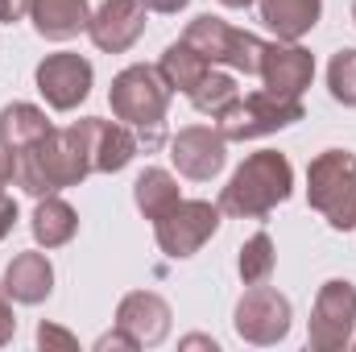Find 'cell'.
<instances>
[{
	"mask_svg": "<svg viewBox=\"0 0 356 352\" xmlns=\"http://www.w3.org/2000/svg\"><path fill=\"white\" fill-rule=\"evenodd\" d=\"M38 344H42V349H75L79 340H75L71 332L54 328V323H42V328H38Z\"/></svg>",
	"mask_w": 356,
	"mask_h": 352,
	"instance_id": "484cf974",
	"label": "cell"
},
{
	"mask_svg": "<svg viewBox=\"0 0 356 352\" xmlns=\"http://www.w3.org/2000/svg\"><path fill=\"white\" fill-rule=\"evenodd\" d=\"M50 129H54V125L46 120V112H42L38 104H21V99H17V104L0 108V141H4L13 154L38 145Z\"/></svg>",
	"mask_w": 356,
	"mask_h": 352,
	"instance_id": "ffe728a7",
	"label": "cell"
},
{
	"mask_svg": "<svg viewBox=\"0 0 356 352\" xmlns=\"http://www.w3.org/2000/svg\"><path fill=\"white\" fill-rule=\"evenodd\" d=\"M149 13H162V17H170V13H178V8H186L191 0H141Z\"/></svg>",
	"mask_w": 356,
	"mask_h": 352,
	"instance_id": "1f68e13d",
	"label": "cell"
},
{
	"mask_svg": "<svg viewBox=\"0 0 356 352\" xmlns=\"http://www.w3.org/2000/svg\"><path fill=\"white\" fill-rule=\"evenodd\" d=\"M273 265H277V253H273L269 232H253V237L241 245V257H236L241 282H245V286H261V282H269Z\"/></svg>",
	"mask_w": 356,
	"mask_h": 352,
	"instance_id": "603a6c76",
	"label": "cell"
},
{
	"mask_svg": "<svg viewBox=\"0 0 356 352\" xmlns=\"http://www.w3.org/2000/svg\"><path fill=\"white\" fill-rule=\"evenodd\" d=\"M294 120H302V99L273 95V91H249V95H236L216 116V129L224 133V141H257L277 129H290Z\"/></svg>",
	"mask_w": 356,
	"mask_h": 352,
	"instance_id": "8992f818",
	"label": "cell"
},
{
	"mask_svg": "<svg viewBox=\"0 0 356 352\" xmlns=\"http://www.w3.org/2000/svg\"><path fill=\"white\" fill-rule=\"evenodd\" d=\"M91 175V129L75 120L71 129H50L38 145L17 154V186L33 199L79 186Z\"/></svg>",
	"mask_w": 356,
	"mask_h": 352,
	"instance_id": "6da1fadb",
	"label": "cell"
},
{
	"mask_svg": "<svg viewBox=\"0 0 356 352\" xmlns=\"http://www.w3.org/2000/svg\"><path fill=\"white\" fill-rule=\"evenodd\" d=\"M307 203L336 228H356V154L323 150L307 166Z\"/></svg>",
	"mask_w": 356,
	"mask_h": 352,
	"instance_id": "277c9868",
	"label": "cell"
},
{
	"mask_svg": "<svg viewBox=\"0 0 356 352\" xmlns=\"http://www.w3.org/2000/svg\"><path fill=\"white\" fill-rule=\"evenodd\" d=\"M91 129V170L95 175H116L124 170L133 158H137V133L129 125H112V120H99V116H88Z\"/></svg>",
	"mask_w": 356,
	"mask_h": 352,
	"instance_id": "9a60e30c",
	"label": "cell"
},
{
	"mask_svg": "<svg viewBox=\"0 0 356 352\" xmlns=\"http://www.w3.org/2000/svg\"><path fill=\"white\" fill-rule=\"evenodd\" d=\"M91 63L83 54H71V50H58V54H46L33 71V83L46 95V104L54 112H75L83 99L91 95Z\"/></svg>",
	"mask_w": 356,
	"mask_h": 352,
	"instance_id": "30bf717a",
	"label": "cell"
},
{
	"mask_svg": "<svg viewBox=\"0 0 356 352\" xmlns=\"http://www.w3.org/2000/svg\"><path fill=\"white\" fill-rule=\"evenodd\" d=\"M13 224H17V203H13V199L0 191V241L13 232Z\"/></svg>",
	"mask_w": 356,
	"mask_h": 352,
	"instance_id": "4dcf8cb0",
	"label": "cell"
},
{
	"mask_svg": "<svg viewBox=\"0 0 356 352\" xmlns=\"http://www.w3.org/2000/svg\"><path fill=\"white\" fill-rule=\"evenodd\" d=\"M257 8H261V21L277 33V42L307 38L323 17V0H257Z\"/></svg>",
	"mask_w": 356,
	"mask_h": 352,
	"instance_id": "ac0fdd59",
	"label": "cell"
},
{
	"mask_svg": "<svg viewBox=\"0 0 356 352\" xmlns=\"http://www.w3.org/2000/svg\"><path fill=\"white\" fill-rule=\"evenodd\" d=\"M133 199H137V207H141L145 220H162L182 199L178 195V178L170 170H162V166H145L137 175V182H133Z\"/></svg>",
	"mask_w": 356,
	"mask_h": 352,
	"instance_id": "44dd1931",
	"label": "cell"
},
{
	"mask_svg": "<svg viewBox=\"0 0 356 352\" xmlns=\"http://www.w3.org/2000/svg\"><path fill=\"white\" fill-rule=\"evenodd\" d=\"M290 298L277 294L273 286H249L236 303V315H232V328L245 344H277L290 336Z\"/></svg>",
	"mask_w": 356,
	"mask_h": 352,
	"instance_id": "9c48e42d",
	"label": "cell"
},
{
	"mask_svg": "<svg viewBox=\"0 0 356 352\" xmlns=\"http://www.w3.org/2000/svg\"><path fill=\"white\" fill-rule=\"evenodd\" d=\"M145 4L141 0H104L88 21V38L95 50L104 54H124L137 46V38L145 33Z\"/></svg>",
	"mask_w": 356,
	"mask_h": 352,
	"instance_id": "7c38bea8",
	"label": "cell"
},
{
	"mask_svg": "<svg viewBox=\"0 0 356 352\" xmlns=\"http://www.w3.org/2000/svg\"><path fill=\"white\" fill-rule=\"evenodd\" d=\"M220 203H207V199H178L175 207L154 220V237H158V249L166 257H195L220 228Z\"/></svg>",
	"mask_w": 356,
	"mask_h": 352,
	"instance_id": "52a82bcc",
	"label": "cell"
},
{
	"mask_svg": "<svg viewBox=\"0 0 356 352\" xmlns=\"http://www.w3.org/2000/svg\"><path fill=\"white\" fill-rule=\"evenodd\" d=\"M170 162L191 182H211L228 162V141L211 125H186L170 137Z\"/></svg>",
	"mask_w": 356,
	"mask_h": 352,
	"instance_id": "8fae6325",
	"label": "cell"
},
{
	"mask_svg": "<svg viewBox=\"0 0 356 352\" xmlns=\"http://www.w3.org/2000/svg\"><path fill=\"white\" fill-rule=\"evenodd\" d=\"M236 95H241V88H236V79L211 67V71H207V75L199 79V88L191 91L186 99H191V104H195V108H199L203 116H220V112H224V108H228V104H232Z\"/></svg>",
	"mask_w": 356,
	"mask_h": 352,
	"instance_id": "cb8c5ba5",
	"label": "cell"
},
{
	"mask_svg": "<svg viewBox=\"0 0 356 352\" xmlns=\"http://www.w3.org/2000/svg\"><path fill=\"white\" fill-rule=\"evenodd\" d=\"M13 336H17V315H13V298H8V290H4V282H0V349H4Z\"/></svg>",
	"mask_w": 356,
	"mask_h": 352,
	"instance_id": "4316f807",
	"label": "cell"
},
{
	"mask_svg": "<svg viewBox=\"0 0 356 352\" xmlns=\"http://www.w3.org/2000/svg\"><path fill=\"white\" fill-rule=\"evenodd\" d=\"M21 17H29V0H0V21L4 25H13Z\"/></svg>",
	"mask_w": 356,
	"mask_h": 352,
	"instance_id": "f546056e",
	"label": "cell"
},
{
	"mask_svg": "<svg viewBox=\"0 0 356 352\" xmlns=\"http://www.w3.org/2000/svg\"><path fill=\"white\" fill-rule=\"evenodd\" d=\"M158 71H162V79H166V88H170V91L191 95V91L199 88V79L211 71V63H207L203 54H195V50H191L182 38H178L175 46H166V54H162Z\"/></svg>",
	"mask_w": 356,
	"mask_h": 352,
	"instance_id": "7402d4cb",
	"label": "cell"
},
{
	"mask_svg": "<svg viewBox=\"0 0 356 352\" xmlns=\"http://www.w3.org/2000/svg\"><path fill=\"white\" fill-rule=\"evenodd\" d=\"M220 4H228V8H249L253 0H220Z\"/></svg>",
	"mask_w": 356,
	"mask_h": 352,
	"instance_id": "836d02e7",
	"label": "cell"
},
{
	"mask_svg": "<svg viewBox=\"0 0 356 352\" xmlns=\"http://www.w3.org/2000/svg\"><path fill=\"white\" fill-rule=\"evenodd\" d=\"M294 191V166L286 154L277 150H261L249 154L236 175L228 178V186L220 191V211L232 220H261L277 203H286Z\"/></svg>",
	"mask_w": 356,
	"mask_h": 352,
	"instance_id": "3957f363",
	"label": "cell"
},
{
	"mask_svg": "<svg viewBox=\"0 0 356 352\" xmlns=\"http://www.w3.org/2000/svg\"><path fill=\"white\" fill-rule=\"evenodd\" d=\"M182 344H186V349H211L216 352V340H207V336H186Z\"/></svg>",
	"mask_w": 356,
	"mask_h": 352,
	"instance_id": "d6a6232c",
	"label": "cell"
},
{
	"mask_svg": "<svg viewBox=\"0 0 356 352\" xmlns=\"http://www.w3.org/2000/svg\"><path fill=\"white\" fill-rule=\"evenodd\" d=\"M95 349H137V340L124 332V328H116V332H108V336H99L95 340Z\"/></svg>",
	"mask_w": 356,
	"mask_h": 352,
	"instance_id": "f1b7e54d",
	"label": "cell"
},
{
	"mask_svg": "<svg viewBox=\"0 0 356 352\" xmlns=\"http://www.w3.org/2000/svg\"><path fill=\"white\" fill-rule=\"evenodd\" d=\"M182 42H186L195 54H203L211 67L224 63V67H232V71H241V75H257V71H261V50H266V42H261L257 33H249V29L228 25L224 17H211V13L195 17V21L182 29Z\"/></svg>",
	"mask_w": 356,
	"mask_h": 352,
	"instance_id": "5b68a950",
	"label": "cell"
},
{
	"mask_svg": "<svg viewBox=\"0 0 356 352\" xmlns=\"http://www.w3.org/2000/svg\"><path fill=\"white\" fill-rule=\"evenodd\" d=\"M29 228H33V241H38L42 249H63V245L75 241V232H79V216H75V207H71L67 199H58V195H42L38 207H33Z\"/></svg>",
	"mask_w": 356,
	"mask_h": 352,
	"instance_id": "d6986e66",
	"label": "cell"
},
{
	"mask_svg": "<svg viewBox=\"0 0 356 352\" xmlns=\"http://www.w3.org/2000/svg\"><path fill=\"white\" fill-rule=\"evenodd\" d=\"M170 95L175 91L166 88L162 71L158 67H145V63L124 67L112 79V88H108L112 116L137 133V145L145 154H154V150L166 145V108H170Z\"/></svg>",
	"mask_w": 356,
	"mask_h": 352,
	"instance_id": "7a4b0ae2",
	"label": "cell"
},
{
	"mask_svg": "<svg viewBox=\"0 0 356 352\" xmlns=\"http://www.w3.org/2000/svg\"><path fill=\"white\" fill-rule=\"evenodd\" d=\"M4 290L13 303H25V307H38L50 298L54 290V265L46 253H17L8 269H4Z\"/></svg>",
	"mask_w": 356,
	"mask_h": 352,
	"instance_id": "2e32d148",
	"label": "cell"
},
{
	"mask_svg": "<svg viewBox=\"0 0 356 352\" xmlns=\"http://www.w3.org/2000/svg\"><path fill=\"white\" fill-rule=\"evenodd\" d=\"M29 21L42 38L67 42V38L88 33L91 4L88 0H29Z\"/></svg>",
	"mask_w": 356,
	"mask_h": 352,
	"instance_id": "e0dca14e",
	"label": "cell"
},
{
	"mask_svg": "<svg viewBox=\"0 0 356 352\" xmlns=\"http://www.w3.org/2000/svg\"><path fill=\"white\" fill-rule=\"evenodd\" d=\"M8 182H17V154L0 141V191H4Z\"/></svg>",
	"mask_w": 356,
	"mask_h": 352,
	"instance_id": "83f0119b",
	"label": "cell"
},
{
	"mask_svg": "<svg viewBox=\"0 0 356 352\" xmlns=\"http://www.w3.org/2000/svg\"><path fill=\"white\" fill-rule=\"evenodd\" d=\"M356 328V286L344 278H332L319 286L315 294V311H311V328L307 340L315 352H340L353 344Z\"/></svg>",
	"mask_w": 356,
	"mask_h": 352,
	"instance_id": "ba28073f",
	"label": "cell"
},
{
	"mask_svg": "<svg viewBox=\"0 0 356 352\" xmlns=\"http://www.w3.org/2000/svg\"><path fill=\"white\" fill-rule=\"evenodd\" d=\"M116 328H124L137 349H158L170 336V303L154 290H133L116 307Z\"/></svg>",
	"mask_w": 356,
	"mask_h": 352,
	"instance_id": "5bb4252c",
	"label": "cell"
},
{
	"mask_svg": "<svg viewBox=\"0 0 356 352\" xmlns=\"http://www.w3.org/2000/svg\"><path fill=\"white\" fill-rule=\"evenodd\" d=\"M257 75H261L266 91H273V95L302 99V91L311 88V79H315V58L298 42H266Z\"/></svg>",
	"mask_w": 356,
	"mask_h": 352,
	"instance_id": "4fadbf2b",
	"label": "cell"
},
{
	"mask_svg": "<svg viewBox=\"0 0 356 352\" xmlns=\"http://www.w3.org/2000/svg\"><path fill=\"white\" fill-rule=\"evenodd\" d=\"M327 91L336 104L356 108V50H340L332 54V67H327Z\"/></svg>",
	"mask_w": 356,
	"mask_h": 352,
	"instance_id": "d4e9b609",
	"label": "cell"
},
{
	"mask_svg": "<svg viewBox=\"0 0 356 352\" xmlns=\"http://www.w3.org/2000/svg\"><path fill=\"white\" fill-rule=\"evenodd\" d=\"M353 21H356V0H353Z\"/></svg>",
	"mask_w": 356,
	"mask_h": 352,
	"instance_id": "e575fe53",
	"label": "cell"
}]
</instances>
